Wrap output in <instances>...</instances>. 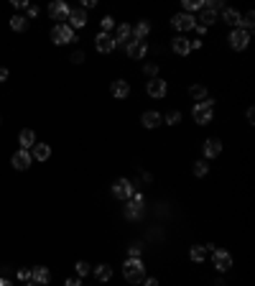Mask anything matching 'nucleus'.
I'll return each mask as SVG.
<instances>
[{"label": "nucleus", "instance_id": "1", "mask_svg": "<svg viewBox=\"0 0 255 286\" xmlns=\"http://www.w3.org/2000/svg\"><path fill=\"white\" fill-rule=\"evenodd\" d=\"M123 276L128 284H140L145 279V266H143V261L140 258H128L123 263Z\"/></svg>", "mask_w": 255, "mask_h": 286}, {"label": "nucleus", "instance_id": "2", "mask_svg": "<svg viewBox=\"0 0 255 286\" xmlns=\"http://www.w3.org/2000/svg\"><path fill=\"white\" fill-rule=\"evenodd\" d=\"M191 115H194V120L199 123V125H209L212 123V118H215V100H202V102H197L194 105V110H191Z\"/></svg>", "mask_w": 255, "mask_h": 286}, {"label": "nucleus", "instance_id": "3", "mask_svg": "<svg viewBox=\"0 0 255 286\" xmlns=\"http://www.w3.org/2000/svg\"><path fill=\"white\" fill-rule=\"evenodd\" d=\"M248 43H250V31H245V28H232V33H230V46H232V49L243 51V49H248Z\"/></svg>", "mask_w": 255, "mask_h": 286}, {"label": "nucleus", "instance_id": "4", "mask_svg": "<svg viewBox=\"0 0 255 286\" xmlns=\"http://www.w3.org/2000/svg\"><path fill=\"white\" fill-rule=\"evenodd\" d=\"M51 41L54 43H69V41H74V31L67 26V23H56L54 28H51Z\"/></svg>", "mask_w": 255, "mask_h": 286}, {"label": "nucleus", "instance_id": "5", "mask_svg": "<svg viewBox=\"0 0 255 286\" xmlns=\"http://www.w3.org/2000/svg\"><path fill=\"white\" fill-rule=\"evenodd\" d=\"M140 215H143V194H140V192H138V194L133 192L130 202L125 205V217H128V220H138Z\"/></svg>", "mask_w": 255, "mask_h": 286}, {"label": "nucleus", "instance_id": "6", "mask_svg": "<svg viewBox=\"0 0 255 286\" xmlns=\"http://www.w3.org/2000/svg\"><path fill=\"white\" fill-rule=\"evenodd\" d=\"M171 26H174L176 31H194L197 18L191 15V13H176V15L171 18Z\"/></svg>", "mask_w": 255, "mask_h": 286}, {"label": "nucleus", "instance_id": "7", "mask_svg": "<svg viewBox=\"0 0 255 286\" xmlns=\"http://www.w3.org/2000/svg\"><path fill=\"white\" fill-rule=\"evenodd\" d=\"M113 194L118 197V200H130V197H133V182L125 179V177H120V179L113 184Z\"/></svg>", "mask_w": 255, "mask_h": 286}, {"label": "nucleus", "instance_id": "8", "mask_svg": "<svg viewBox=\"0 0 255 286\" xmlns=\"http://www.w3.org/2000/svg\"><path fill=\"white\" fill-rule=\"evenodd\" d=\"M95 49L100 51V54H113L115 51V38L110 36V33H97L95 36Z\"/></svg>", "mask_w": 255, "mask_h": 286}, {"label": "nucleus", "instance_id": "9", "mask_svg": "<svg viewBox=\"0 0 255 286\" xmlns=\"http://www.w3.org/2000/svg\"><path fill=\"white\" fill-rule=\"evenodd\" d=\"M67 26L72 31L74 28H84V26H87V10H84V8H72L69 18H67Z\"/></svg>", "mask_w": 255, "mask_h": 286}, {"label": "nucleus", "instance_id": "10", "mask_svg": "<svg viewBox=\"0 0 255 286\" xmlns=\"http://www.w3.org/2000/svg\"><path fill=\"white\" fill-rule=\"evenodd\" d=\"M212 263H215V269L217 271H230L232 269V256L227 251H212Z\"/></svg>", "mask_w": 255, "mask_h": 286}, {"label": "nucleus", "instance_id": "11", "mask_svg": "<svg viewBox=\"0 0 255 286\" xmlns=\"http://www.w3.org/2000/svg\"><path fill=\"white\" fill-rule=\"evenodd\" d=\"M10 164H13V169H18V171H26L31 164H33V156H31V151H15L13 153V159H10Z\"/></svg>", "mask_w": 255, "mask_h": 286}, {"label": "nucleus", "instance_id": "12", "mask_svg": "<svg viewBox=\"0 0 255 286\" xmlns=\"http://www.w3.org/2000/svg\"><path fill=\"white\" fill-rule=\"evenodd\" d=\"M145 90H148V95H151L153 100H161V97H166V92H168V84H166L161 77H156V79L148 82Z\"/></svg>", "mask_w": 255, "mask_h": 286}, {"label": "nucleus", "instance_id": "13", "mask_svg": "<svg viewBox=\"0 0 255 286\" xmlns=\"http://www.w3.org/2000/svg\"><path fill=\"white\" fill-rule=\"evenodd\" d=\"M69 5L67 3H64V0H54V3L49 5V15L54 18V20H67L69 18Z\"/></svg>", "mask_w": 255, "mask_h": 286}, {"label": "nucleus", "instance_id": "14", "mask_svg": "<svg viewBox=\"0 0 255 286\" xmlns=\"http://www.w3.org/2000/svg\"><path fill=\"white\" fill-rule=\"evenodd\" d=\"M31 281L38 286H46L51 281V271L46 266H36V269H31Z\"/></svg>", "mask_w": 255, "mask_h": 286}, {"label": "nucleus", "instance_id": "15", "mask_svg": "<svg viewBox=\"0 0 255 286\" xmlns=\"http://www.w3.org/2000/svg\"><path fill=\"white\" fill-rule=\"evenodd\" d=\"M145 51H148L145 41H128V56H130V59H143Z\"/></svg>", "mask_w": 255, "mask_h": 286}, {"label": "nucleus", "instance_id": "16", "mask_svg": "<svg viewBox=\"0 0 255 286\" xmlns=\"http://www.w3.org/2000/svg\"><path fill=\"white\" fill-rule=\"evenodd\" d=\"M110 92H113V97H118V100H125L128 95H130V84H128L125 79H115V82L110 84Z\"/></svg>", "mask_w": 255, "mask_h": 286}, {"label": "nucleus", "instance_id": "17", "mask_svg": "<svg viewBox=\"0 0 255 286\" xmlns=\"http://www.w3.org/2000/svg\"><path fill=\"white\" fill-rule=\"evenodd\" d=\"M130 33H133V41H145L148 33H151V23H148V20H138L130 28Z\"/></svg>", "mask_w": 255, "mask_h": 286}, {"label": "nucleus", "instance_id": "18", "mask_svg": "<svg viewBox=\"0 0 255 286\" xmlns=\"http://www.w3.org/2000/svg\"><path fill=\"white\" fill-rule=\"evenodd\" d=\"M18 143H20V148H23V151H31L36 146V133H33L31 128H23V130H20V136H18Z\"/></svg>", "mask_w": 255, "mask_h": 286}, {"label": "nucleus", "instance_id": "19", "mask_svg": "<svg viewBox=\"0 0 255 286\" xmlns=\"http://www.w3.org/2000/svg\"><path fill=\"white\" fill-rule=\"evenodd\" d=\"M31 156H33V161H49V156H51L49 143H38L36 141V146L31 148Z\"/></svg>", "mask_w": 255, "mask_h": 286}, {"label": "nucleus", "instance_id": "20", "mask_svg": "<svg viewBox=\"0 0 255 286\" xmlns=\"http://www.w3.org/2000/svg\"><path fill=\"white\" fill-rule=\"evenodd\" d=\"M222 153V141L220 138H209L207 143H204V156L207 159H217Z\"/></svg>", "mask_w": 255, "mask_h": 286}, {"label": "nucleus", "instance_id": "21", "mask_svg": "<svg viewBox=\"0 0 255 286\" xmlns=\"http://www.w3.org/2000/svg\"><path fill=\"white\" fill-rule=\"evenodd\" d=\"M140 123H143L145 128H151V130H153V128H158V125L163 123V115H158L156 110H148V113H143Z\"/></svg>", "mask_w": 255, "mask_h": 286}, {"label": "nucleus", "instance_id": "22", "mask_svg": "<svg viewBox=\"0 0 255 286\" xmlns=\"http://www.w3.org/2000/svg\"><path fill=\"white\" fill-rule=\"evenodd\" d=\"M197 20H199V26L209 28V26H215V23H217V13L202 5V10H199V18H197Z\"/></svg>", "mask_w": 255, "mask_h": 286}, {"label": "nucleus", "instance_id": "23", "mask_svg": "<svg viewBox=\"0 0 255 286\" xmlns=\"http://www.w3.org/2000/svg\"><path fill=\"white\" fill-rule=\"evenodd\" d=\"M240 18H243V15H240L235 8H225V10H222V20H225L227 26H232V28H240Z\"/></svg>", "mask_w": 255, "mask_h": 286}, {"label": "nucleus", "instance_id": "24", "mask_svg": "<svg viewBox=\"0 0 255 286\" xmlns=\"http://www.w3.org/2000/svg\"><path fill=\"white\" fill-rule=\"evenodd\" d=\"M171 49H174L179 56H186V54L191 51V43H189V38H184V36H176V38L171 41Z\"/></svg>", "mask_w": 255, "mask_h": 286}, {"label": "nucleus", "instance_id": "25", "mask_svg": "<svg viewBox=\"0 0 255 286\" xmlns=\"http://www.w3.org/2000/svg\"><path fill=\"white\" fill-rule=\"evenodd\" d=\"M92 274H95L97 281H110V279H113V266H108V263H100Z\"/></svg>", "mask_w": 255, "mask_h": 286}, {"label": "nucleus", "instance_id": "26", "mask_svg": "<svg viewBox=\"0 0 255 286\" xmlns=\"http://www.w3.org/2000/svg\"><path fill=\"white\" fill-rule=\"evenodd\" d=\"M133 33H130V26H128V23H120L118 26V33L113 36L115 38V46H118V43H128V38H130Z\"/></svg>", "mask_w": 255, "mask_h": 286}, {"label": "nucleus", "instance_id": "27", "mask_svg": "<svg viewBox=\"0 0 255 286\" xmlns=\"http://www.w3.org/2000/svg\"><path fill=\"white\" fill-rule=\"evenodd\" d=\"M10 28L18 31V33L28 31V18H26V15H13V18H10Z\"/></svg>", "mask_w": 255, "mask_h": 286}, {"label": "nucleus", "instance_id": "28", "mask_svg": "<svg viewBox=\"0 0 255 286\" xmlns=\"http://www.w3.org/2000/svg\"><path fill=\"white\" fill-rule=\"evenodd\" d=\"M189 95L194 97L197 102H202V100H207V87L204 84H191L189 87Z\"/></svg>", "mask_w": 255, "mask_h": 286}, {"label": "nucleus", "instance_id": "29", "mask_svg": "<svg viewBox=\"0 0 255 286\" xmlns=\"http://www.w3.org/2000/svg\"><path fill=\"white\" fill-rule=\"evenodd\" d=\"M204 256H207L204 246H191V251H189V258L194 261V263H202V261H204Z\"/></svg>", "mask_w": 255, "mask_h": 286}, {"label": "nucleus", "instance_id": "30", "mask_svg": "<svg viewBox=\"0 0 255 286\" xmlns=\"http://www.w3.org/2000/svg\"><path fill=\"white\" fill-rule=\"evenodd\" d=\"M253 26H255V13H253V10H248V13H245V15L240 18V28H245V31H250Z\"/></svg>", "mask_w": 255, "mask_h": 286}, {"label": "nucleus", "instance_id": "31", "mask_svg": "<svg viewBox=\"0 0 255 286\" xmlns=\"http://www.w3.org/2000/svg\"><path fill=\"white\" fill-rule=\"evenodd\" d=\"M100 28H102V33H110V31L115 28V18H113V15H105V18L100 20Z\"/></svg>", "mask_w": 255, "mask_h": 286}, {"label": "nucleus", "instance_id": "32", "mask_svg": "<svg viewBox=\"0 0 255 286\" xmlns=\"http://www.w3.org/2000/svg\"><path fill=\"white\" fill-rule=\"evenodd\" d=\"M163 123H166V125H179V123H181V113H179V110H171V113H166Z\"/></svg>", "mask_w": 255, "mask_h": 286}, {"label": "nucleus", "instance_id": "33", "mask_svg": "<svg viewBox=\"0 0 255 286\" xmlns=\"http://www.w3.org/2000/svg\"><path fill=\"white\" fill-rule=\"evenodd\" d=\"M191 171H194V177H207L209 164H207V161H197L194 166H191Z\"/></svg>", "mask_w": 255, "mask_h": 286}, {"label": "nucleus", "instance_id": "34", "mask_svg": "<svg viewBox=\"0 0 255 286\" xmlns=\"http://www.w3.org/2000/svg\"><path fill=\"white\" fill-rule=\"evenodd\" d=\"M77 276H90L92 274V266H90V263L87 261H77Z\"/></svg>", "mask_w": 255, "mask_h": 286}, {"label": "nucleus", "instance_id": "35", "mask_svg": "<svg viewBox=\"0 0 255 286\" xmlns=\"http://www.w3.org/2000/svg\"><path fill=\"white\" fill-rule=\"evenodd\" d=\"M202 0H184V13H191V10H202Z\"/></svg>", "mask_w": 255, "mask_h": 286}, {"label": "nucleus", "instance_id": "36", "mask_svg": "<svg viewBox=\"0 0 255 286\" xmlns=\"http://www.w3.org/2000/svg\"><path fill=\"white\" fill-rule=\"evenodd\" d=\"M204 8H209V10H225V3H222V0H207V3H204Z\"/></svg>", "mask_w": 255, "mask_h": 286}, {"label": "nucleus", "instance_id": "37", "mask_svg": "<svg viewBox=\"0 0 255 286\" xmlns=\"http://www.w3.org/2000/svg\"><path fill=\"white\" fill-rule=\"evenodd\" d=\"M143 72H145V77L156 79V77H158V64H153V61H151V64H145V69H143Z\"/></svg>", "mask_w": 255, "mask_h": 286}, {"label": "nucleus", "instance_id": "38", "mask_svg": "<svg viewBox=\"0 0 255 286\" xmlns=\"http://www.w3.org/2000/svg\"><path fill=\"white\" fill-rule=\"evenodd\" d=\"M140 251H143V246H140V243H130V248H128L130 258H140Z\"/></svg>", "mask_w": 255, "mask_h": 286}, {"label": "nucleus", "instance_id": "39", "mask_svg": "<svg viewBox=\"0 0 255 286\" xmlns=\"http://www.w3.org/2000/svg\"><path fill=\"white\" fill-rule=\"evenodd\" d=\"M18 279L23 281V284H28V281H31V269H20V271H18Z\"/></svg>", "mask_w": 255, "mask_h": 286}, {"label": "nucleus", "instance_id": "40", "mask_svg": "<svg viewBox=\"0 0 255 286\" xmlns=\"http://www.w3.org/2000/svg\"><path fill=\"white\" fill-rule=\"evenodd\" d=\"M72 61H74V64H82V61H84V51H74V54H72Z\"/></svg>", "mask_w": 255, "mask_h": 286}, {"label": "nucleus", "instance_id": "41", "mask_svg": "<svg viewBox=\"0 0 255 286\" xmlns=\"http://www.w3.org/2000/svg\"><path fill=\"white\" fill-rule=\"evenodd\" d=\"M26 10H28V15H26V18H36V15H38V8H36V5H28Z\"/></svg>", "mask_w": 255, "mask_h": 286}, {"label": "nucleus", "instance_id": "42", "mask_svg": "<svg viewBox=\"0 0 255 286\" xmlns=\"http://www.w3.org/2000/svg\"><path fill=\"white\" fill-rule=\"evenodd\" d=\"M13 5H15V8H28L31 3H28V0H13Z\"/></svg>", "mask_w": 255, "mask_h": 286}, {"label": "nucleus", "instance_id": "43", "mask_svg": "<svg viewBox=\"0 0 255 286\" xmlns=\"http://www.w3.org/2000/svg\"><path fill=\"white\" fill-rule=\"evenodd\" d=\"M140 284H143V286H158V279H143Z\"/></svg>", "mask_w": 255, "mask_h": 286}, {"label": "nucleus", "instance_id": "44", "mask_svg": "<svg viewBox=\"0 0 255 286\" xmlns=\"http://www.w3.org/2000/svg\"><path fill=\"white\" fill-rule=\"evenodd\" d=\"M245 118H248V123H253V120H255V110H253V107H248V113H245Z\"/></svg>", "mask_w": 255, "mask_h": 286}, {"label": "nucleus", "instance_id": "45", "mask_svg": "<svg viewBox=\"0 0 255 286\" xmlns=\"http://www.w3.org/2000/svg\"><path fill=\"white\" fill-rule=\"evenodd\" d=\"M8 74H10V72H8L5 67H0V82H5V79H8Z\"/></svg>", "mask_w": 255, "mask_h": 286}, {"label": "nucleus", "instance_id": "46", "mask_svg": "<svg viewBox=\"0 0 255 286\" xmlns=\"http://www.w3.org/2000/svg\"><path fill=\"white\" fill-rule=\"evenodd\" d=\"M67 286H82V281H79V276H77V279H67Z\"/></svg>", "mask_w": 255, "mask_h": 286}, {"label": "nucleus", "instance_id": "47", "mask_svg": "<svg viewBox=\"0 0 255 286\" xmlns=\"http://www.w3.org/2000/svg\"><path fill=\"white\" fill-rule=\"evenodd\" d=\"M0 286H13V281L8 276H0Z\"/></svg>", "mask_w": 255, "mask_h": 286}, {"label": "nucleus", "instance_id": "48", "mask_svg": "<svg viewBox=\"0 0 255 286\" xmlns=\"http://www.w3.org/2000/svg\"><path fill=\"white\" fill-rule=\"evenodd\" d=\"M194 31H197V33H199V36H204V33H207V28H204V26H199V23H197V26H194Z\"/></svg>", "mask_w": 255, "mask_h": 286}, {"label": "nucleus", "instance_id": "49", "mask_svg": "<svg viewBox=\"0 0 255 286\" xmlns=\"http://www.w3.org/2000/svg\"><path fill=\"white\" fill-rule=\"evenodd\" d=\"M26 286H38V284H33V281H28V284H26Z\"/></svg>", "mask_w": 255, "mask_h": 286}]
</instances>
